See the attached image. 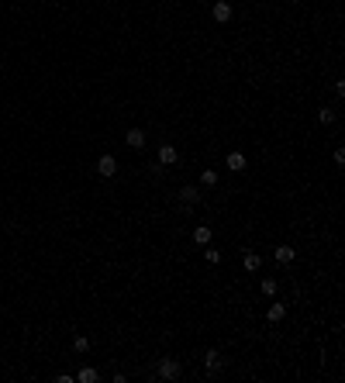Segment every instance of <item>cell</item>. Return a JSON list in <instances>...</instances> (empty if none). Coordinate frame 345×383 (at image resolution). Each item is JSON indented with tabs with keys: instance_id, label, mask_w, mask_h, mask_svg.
Returning a JSON list of instances; mask_svg holds the SVG:
<instances>
[{
	"instance_id": "30bf717a",
	"label": "cell",
	"mask_w": 345,
	"mask_h": 383,
	"mask_svg": "<svg viewBox=\"0 0 345 383\" xmlns=\"http://www.w3.org/2000/svg\"><path fill=\"white\" fill-rule=\"evenodd\" d=\"M283 314H286V304H270V311H266V318H270V324H276V321H283Z\"/></svg>"
},
{
	"instance_id": "9a60e30c",
	"label": "cell",
	"mask_w": 345,
	"mask_h": 383,
	"mask_svg": "<svg viewBox=\"0 0 345 383\" xmlns=\"http://www.w3.org/2000/svg\"><path fill=\"white\" fill-rule=\"evenodd\" d=\"M201 183H204V187H217V173H214V169H204V173H201Z\"/></svg>"
},
{
	"instance_id": "e0dca14e",
	"label": "cell",
	"mask_w": 345,
	"mask_h": 383,
	"mask_svg": "<svg viewBox=\"0 0 345 383\" xmlns=\"http://www.w3.org/2000/svg\"><path fill=\"white\" fill-rule=\"evenodd\" d=\"M318 121H321V125H332V121H335V111L321 107V111H318Z\"/></svg>"
},
{
	"instance_id": "2e32d148",
	"label": "cell",
	"mask_w": 345,
	"mask_h": 383,
	"mask_svg": "<svg viewBox=\"0 0 345 383\" xmlns=\"http://www.w3.org/2000/svg\"><path fill=\"white\" fill-rule=\"evenodd\" d=\"M259 262H263V259H259L256 252H249V255H245V269H249V273H256V269H259Z\"/></svg>"
},
{
	"instance_id": "5bb4252c",
	"label": "cell",
	"mask_w": 345,
	"mask_h": 383,
	"mask_svg": "<svg viewBox=\"0 0 345 383\" xmlns=\"http://www.w3.org/2000/svg\"><path fill=\"white\" fill-rule=\"evenodd\" d=\"M259 290H263L266 297H273V294H276V280H273V276H266V280L259 283Z\"/></svg>"
},
{
	"instance_id": "52a82bcc",
	"label": "cell",
	"mask_w": 345,
	"mask_h": 383,
	"mask_svg": "<svg viewBox=\"0 0 345 383\" xmlns=\"http://www.w3.org/2000/svg\"><path fill=\"white\" fill-rule=\"evenodd\" d=\"M125 142H128V149H141V145H145V131H141V128H132Z\"/></svg>"
},
{
	"instance_id": "ba28073f",
	"label": "cell",
	"mask_w": 345,
	"mask_h": 383,
	"mask_svg": "<svg viewBox=\"0 0 345 383\" xmlns=\"http://www.w3.org/2000/svg\"><path fill=\"white\" fill-rule=\"evenodd\" d=\"M293 255H297V249H290V245H279V249H276V262H283V266L293 262Z\"/></svg>"
},
{
	"instance_id": "3957f363",
	"label": "cell",
	"mask_w": 345,
	"mask_h": 383,
	"mask_svg": "<svg viewBox=\"0 0 345 383\" xmlns=\"http://www.w3.org/2000/svg\"><path fill=\"white\" fill-rule=\"evenodd\" d=\"M97 173H100V176H114V173H118V159H114V155H100V159H97Z\"/></svg>"
},
{
	"instance_id": "4fadbf2b",
	"label": "cell",
	"mask_w": 345,
	"mask_h": 383,
	"mask_svg": "<svg viewBox=\"0 0 345 383\" xmlns=\"http://www.w3.org/2000/svg\"><path fill=\"white\" fill-rule=\"evenodd\" d=\"M194 242H197V245H207V242H210V228H207V225H201V228L194 231Z\"/></svg>"
},
{
	"instance_id": "7a4b0ae2",
	"label": "cell",
	"mask_w": 345,
	"mask_h": 383,
	"mask_svg": "<svg viewBox=\"0 0 345 383\" xmlns=\"http://www.w3.org/2000/svg\"><path fill=\"white\" fill-rule=\"evenodd\" d=\"M210 14H214L217 24H228V21H231V3H228V0H214V10H210Z\"/></svg>"
},
{
	"instance_id": "277c9868",
	"label": "cell",
	"mask_w": 345,
	"mask_h": 383,
	"mask_svg": "<svg viewBox=\"0 0 345 383\" xmlns=\"http://www.w3.org/2000/svg\"><path fill=\"white\" fill-rule=\"evenodd\" d=\"M204 370L207 373H217V370H221V352H217V349H207L204 352Z\"/></svg>"
},
{
	"instance_id": "9c48e42d",
	"label": "cell",
	"mask_w": 345,
	"mask_h": 383,
	"mask_svg": "<svg viewBox=\"0 0 345 383\" xmlns=\"http://www.w3.org/2000/svg\"><path fill=\"white\" fill-rule=\"evenodd\" d=\"M228 169H231V173H242V169H245V155L231 152V155H228Z\"/></svg>"
},
{
	"instance_id": "8992f818",
	"label": "cell",
	"mask_w": 345,
	"mask_h": 383,
	"mask_svg": "<svg viewBox=\"0 0 345 383\" xmlns=\"http://www.w3.org/2000/svg\"><path fill=\"white\" fill-rule=\"evenodd\" d=\"M72 380H79V383H97V380H100V373H97L93 366H83V370H79Z\"/></svg>"
},
{
	"instance_id": "7c38bea8",
	"label": "cell",
	"mask_w": 345,
	"mask_h": 383,
	"mask_svg": "<svg viewBox=\"0 0 345 383\" xmlns=\"http://www.w3.org/2000/svg\"><path fill=\"white\" fill-rule=\"evenodd\" d=\"M86 349H90V338H86V335H76V338H72V352H79V356H83Z\"/></svg>"
},
{
	"instance_id": "8fae6325",
	"label": "cell",
	"mask_w": 345,
	"mask_h": 383,
	"mask_svg": "<svg viewBox=\"0 0 345 383\" xmlns=\"http://www.w3.org/2000/svg\"><path fill=\"white\" fill-rule=\"evenodd\" d=\"M159 162H162V166H173V162H176V149H173V145H162V149H159Z\"/></svg>"
},
{
	"instance_id": "5b68a950",
	"label": "cell",
	"mask_w": 345,
	"mask_h": 383,
	"mask_svg": "<svg viewBox=\"0 0 345 383\" xmlns=\"http://www.w3.org/2000/svg\"><path fill=\"white\" fill-rule=\"evenodd\" d=\"M180 200H183V207H194V204L201 200V190H197V187H183V190H180Z\"/></svg>"
},
{
	"instance_id": "ac0fdd59",
	"label": "cell",
	"mask_w": 345,
	"mask_h": 383,
	"mask_svg": "<svg viewBox=\"0 0 345 383\" xmlns=\"http://www.w3.org/2000/svg\"><path fill=\"white\" fill-rule=\"evenodd\" d=\"M204 259H207V262H221V252H217V249H207Z\"/></svg>"
},
{
	"instance_id": "6da1fadb",
	"label": "cell",
	"mask_w": 345,
	"mask_h": 383,
	"mask_svg": "<svg viewBox=\"0 0 345 383\" xmlns=\"http://www.w3.org/2000/svg\"><path fill=\"white\" fill-rule=\"evenodd\" d=\"M180 373H183V366H180V359H173V356H166V359L159 363V380L173 383V380H180Z\"/></svg>"
}]
</instances>
